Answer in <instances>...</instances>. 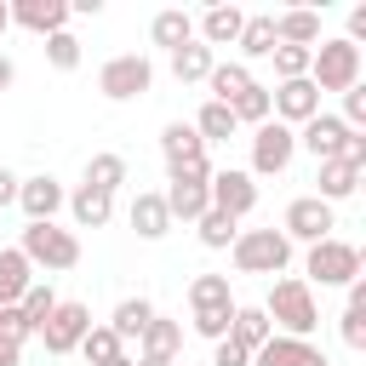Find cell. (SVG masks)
I'll return each instance as SVG.
<instances>
[{
	"label": "cell",
	"mask_w": 366,
	"mask_h": 366,
	"mask_svg": "<svg viewBox=\"0 0 366 366\" xmlns=\"http://www.w3.org/2000/svg\"><path fill=\"white\" fill-rule=\"evenodd\" d=\"M297 154V132L280 126V120H263L252 132V177H280Z\"/></svg>",
	"instance_id": "7"
},
{
	"label": "cell",
	"mask_w": 366,
	"mask_h": 366,
	"mask_svg": "<svg viewBox=\"0 0 366 366\" xmlns=\"http://www.w3.org/2000/svg\"><path fill=\"white\" fill-rule=\"evenodd\" d=\"M337 120H343L349 132L366 126V86H349V92H343V114H337Z\"/></svg>",
	"instance_id": "42"
},
{
	"label": "cell",
	"mask_w": 366,
	"mask_h": 366,
	"mask_svg": "<svg viewBox=\"0 0 366 366\" xmlns=\"http://www.w3.org/2000/svg\"><path fill=\"white\" fill-rule=\"evenodd\" d=\"M234 46H240V57H269V51H274V11H257V17H246Z\"/></svg>",
	"instance_id": "29"
},
{
	"label": "cell",
	"mask_w": 366,
	"mask_h": 366,
	"mask_svg": "<svg viewBox=\"0 0 366 366\" xmlns=\"http://www.w3.org/2000/svg\"><path fill=\"white\" fill-rule=\"evenodd\" d=\"M194 229H200V246H206V252H223V246H234V234H240V223L223 217V212H206Z\"/></svg>",
	"instance_id": "36"
},
{
	"label": "cell",
	"mask_w": 366,
	"mask_h": 366,
	"mask_svg": "<svg viewBox=\"0 0 366 366\" xmlns=\"http://www.w3.org/2000/svg\"><path fill=\"white\" fill-rule=\"evenodd\" d=\"M86 332H92V309H86V303H74V297H69V303L57 297V309H51V315H46V326H40L46 355H74Z\"/></svg>",
	"instance_id": "8"
},
{
	"label": "cell",
	"mask_w": 366,
	"mask_h": 366,
	"mask_svg": "<svg viewBox=\"0 0 366 366\" xmlns=\"http://www.w3.org/2000/svg\"><path fill=\"white\" fill-rule=\"evenodd\" d=\"M17 252H23L34 269H51V274H63V269L80 263V240H74V229H57V223H23Z\"/></svg>",
	"instance_id": "2"
},
{
	"label": "cell",
	"mask_w": 366,
	"mask_h": 366,
	"mask_svg": "<svg viewBox=\"0 0 366 366\" xmlns=\"http://www.w3.org/2000/svg\"><path fill=\"white\" fill-rule=\"evenodd\" d=\"M269 57H274V74H280V80H303L315 51H309V46H274Z\"/></svg>",
	"instance_id": "39"
},
{
	"label": "cell",
	"mask_w": 366,
	"mask_h": 366,
	"mask_svg": "<svg viewBox=\"0 0 366 366\" xmlns=\"http://www.w3.org/2000/svg\"><path fill=\"white\" fill-rule=\"evenodd\" d=\"M212 366H252V355H246L234 337H217V343H212Z\"/></svg>",
	"instance_id": "43"
},
{
	"label": "cell",
	"mask_w": 366,
	"mask_h": 366,
	"mask_svg": "<svg viewBox=\"0 0 366 366\" xmlns=\"http://www.w3.org/2000/svg\"><path fill=\"white\" fill-rule=\"evenodd\" d=\"M80 355H86V366H109L114 355H126V343H120L109 326H92V332L80 337Z\"/></svg>",
	"instance_id": "35"
},
{
	"label": "cell",
	"mask_w": 366,
	"mask_h": 366,
	"mask_svg": "<svg viewBox=\"0 0 366 366\" xmlns=\"http://www.w3.org/2000/svg\"><path fill=\"white\" fill-rule=\"evenodd\" d=\"M63 200H69V189H63L51 172H34V177L17 183V206H23L29 223H51V217L63 212Z\"/></svg>",
	"instance_id": "12"
},
{
	"label": "cell",
	"mask_w": 366,
	"mask_h": 366,
	"mask_svg": "<svg viewBox=\"0 0 366 366\" xmlns=\"http://www.w3.org/2000/svg\"><path fill=\"white\" fill-rule=\"evenodd\" d=\"M109 366H137V360H132V355H114V360H109Z\"/></svg>",
	"instance_id": "49"
},
{
	"label": "cell",
	"mask_w": 366,
	"mask_h": 366,
	"mask_svg": "<svg viewBox=\"0 0 366 366\" xmlns=\"http://www.w3.org/2000/svg\"><path fill=\"white\" fill-rule=\"evenodd\" d=\"M206 194H212V212H223V217H246L252 206H257V183H252V172H212V183H206Z\"/></svg>",
	"instance_id": "10"
},
{
	"label": "cell",
	"mask_w": 366,
	"mask_h": 366,
	"mask_svg": "<svg viewBox=\"0 0 366 366\" xmlns=\"http://www.w3.org/2000/svg\"><path fill=\"white\" fill-rule=\"evenodd\" d=\"M303 274H309V286H349V280H360V246H349V240L326 234V240H315V246H309Z\"/></svg>",
	"instance_id": "5"
},
{
	"label": "cell",
	"mask_w": 366,
	"mask_h": 366,
	"mask_svg": "<svg viewBox=\"0 0 366 366\" xmlns=\"http://www.w3.org/2000/svg\"><path fill=\"white\" fill-rule=\"evenodd\" d=\"M189 309H234L229 274H194L189 280Z\"/></svg>",
	"instance_id": "33"
},
{
	"label": "cell",
	"mask_w": 366,
	"mask_h": 366,
	"mask_svg": "<svg viewBox=\"0 0 366 366\" xmlns=\"http://www.w3.org/2000/svg\"><path fill=\"white\" fill-rule=\"evenodd\" d=\"M0 309H6V303H0Z\"/></svg>",
	"instance_id": "51"
},
{
	"label": "cell",
	"mask_w": 366,
	"mask_h": 366,
	"mask_svg": "<svg viewBox=\"0 0 366 366\" xmlns=\"http://www.w3.org/2000/svg\"><path fill=\"white\" fill-rule=\"evenodd\" d=\"M349 137H355V132H349L337 114H326V109H320L315 120H303V126H297V149H309L315 160H343Z\"/></svg>",
	"instance_id": "11"
},
{
	"label": "cell",
	"mask_w": 366,
	"mask_h": 366,
	"mask_svg": "<svg viewBox=\"0 0 366 366\" xmlns=\"http://www.w3.org/2000/svg\"><path fill=\"white\" fill-rule=\"evenodd\" d=\"M11 80H17V63H11V57H0V92H11Z\"/></svg>",
	"instance_id": "47"
},
{
	"label": "cell",
	"mask_w": 366,
	"mask_h": 366,
	"mask_svg": "<svg viewBox=\"0 0 366 366\" xmlns=\"http://www.w3.org/2000/svg\"><path fill=\"white\" fill-rule=\"evenodd\" d=\"M46 63H51V69H63V74H69V69H80V40H74L69 29L46 34Z\"/></svg>",
	"instance_id": "38"
},
{
	"label": "cell",
	"mask_w": 366,
	"mask_h": 366,
	"mask_svg": "<svg viewBox=\"0 0 366 366\" xmlns=\"http://www.w3.org/2000/svg\"><path fill=\"white\" fill-rule=\"evenodd\" d=\"M240 23H246L240 6H206V17H200V46H234V40H240Z\"/></svg>",
	"instance_id": "22"
},
{
	"label": "cell",
	"mask_w": 366,
	"mask_h": 366,
	"mask_svg": "<svg viewBox=\"0 0 366 366\" xmlns=\"http://www.w3.org/2000/svg\"><path fill=\"white\" fill-rule=\"evenodd\" d=\"M194 132H200V143H223V137H234L240 126H234V114H229V103H200V114H194Z\"/></svg>",
	"instance_id": "32"
},
{
	"label": "cell",
	"mask_w": 366,
	"mask_h": 366,
	"mask_svg": "<svg viewBox=\"0 0 366 366\" xmlns=\"http://www.w3.org/2000/svg\"><path fill=\"white\" fill-rule=\"evenodd\" d=\"M137 366H177V360H137Z\"/></svg>",
	"instance_id": "50"
},
{
	"label": "cell",
	"mask_w": 366,
	"mask_h": 366,
	"mask_svg": "<svg viewBox=\"0 0 366 366\" xmlns=\"http://www.w3.org/2000/svg\"><path fill=\"white\" fill-rule=\"evenodd\" d=\"M149 320H154V303H149V297H120L114 315H109V332H114L120 343H137Z\"/></svg>",
	"instance_id": "25"
},
{
	"label": "cell",
	"mask_w": 366,
	"mask_h": 366,
	"mask_svg": "<svg viewBox=\"0 0 366 366\" xmlns=\"http://www.w3.org/2000/svg\"><path fill=\"white\" fill-rule=\"evenodd\" d=\"M355 189H360V166H349V160H320V194H315V200L337 206V200H349Z\"/></svg>",
	"instance_id": "28"
},
{
	"label": "cell",
	"mask_w": 366,
	"mask_h": 366,
	"mask_svg": "<svg viewBox=\"0 0 366 366\" xmlns=\"http://www.w3.org/2000/svg\"><path fill=\"white\" fill-rule=\"evenodd\" d=\"M17 183H23V177L0 166V206H17Z\"/></svg>",
	"instance_id": "45"
},
{
	"label": "cell",
	"mask_w": 366,
	"mask_h": 366,
	"mask_svg": "<svg viewBox=\"0 0 366 366\" xmlns=\"http://www.w3.org/2000/svg\"><path fill=\"white\" fill-rule=\"evenodd\" d=\"M29 286H34V263L17 246H0V303H17Z\"/></svg>",
	"instance_id": "26"
},
{
	"label": "cell",
	"mask_w": 366,
	"mask_h": 366,
	"mask_svg": "<svg viewBox=\"0 0 366 366\" xmlns=\"http://www.w3.org/2000/svg\"><path fill=\"white\" fill-rule=\"evenodd\" d=\"M23 360V343H11V337H0V366H17Z\"/></svg>",
	"instance_id": "46"
},
{
	"label": "cell",
	"mask_w": 366,
	"mask_h": 366,
	"mask_svg": "<svg viewBox=\"0 0 366 366\" xmlns=\"http://www.w3.org/2000/svg\"><path fill=\"white\" fill-rule=\"evenodd\" d=\"M154 86V63L143 57V51H120V57H109L103 69H97V92L109 97V103H132V97H143Z\"/></svg>",
	"instance_id": "6"
},
{
	"label": "cell",
	"mask_w": 366,
	"mask_h": 366,
	"mask_svg": "<svg viewBox=\"0 0 366 366\" xmlns=\"http://www.w3.org/2000/svg\"><path fill=\"white\" fill-rule=\"evenodd\" d=\"M6 29H11V6L0 0V34H6Z\"/></svg>",
	"instance_id": "48"
},
{
	"label": "cell",
	"mask_w": 366,
	"mask_h": 366,
	"mask_svg": "<svg viewBox=\"0 0 366 366\" xmlns=\"http://www.w3.org/2000/svg\"><path fill=\"white\" fill-rule=\"evenodd\" d=\"M160 200H166L172 223H177V217H183V223H200V217L212 212V194H206V183H166V189H160Z\"/></svg>",
	"instance_id": "16"
},
{
	"label": "cell",
	"mask_w": 366,
	"mask_h": 366,
	"mask_svg": "<svg viewBox=\"0 0 366 366\" xmlns=\"http://www.w3.org/2000/svg\"><path fill=\"white\" fill-rule=\"evenodd\" d=\"M160 154H166V166H189V160H206V143H200L194 126L172 120V126L160 132Z\"/></svg>",
	"instance_id": "23"
},
{
	"label": "cell",
	"mask_w": 366,
	"mask_h": 366,
	"mask_svg": "<svg viewBox=\"0 0 366 366\" xmlns=\"http://www.w3.org/2000/svg\"><path fill=\"white\" fill-rule=\"evenodd\" d=\"M229 114H234V126H263V120L274 114V103H269V86H257V80H252V86H246V92L229 103Z\"/></svg>",
	"instance_id": "31"
},
{
	"label": "cell",
	"mask_w": 366,
	"mask_h": 366,
	"mask_svg": "<svg viewBox=\"0 0 366 366\" xmlns=\"http://www.w3.org/2000/svg\"><path fill=\"white\" fill-rule=\"evenodd\" d=\"M166 183H212V160H189V166H166Z\"/></svg>",
	"instance_id": "44"
},
{
	"label": "cell",
	"mask_w": 366,
	"mask_h": 366,
	"mask_svg": "<svg viewBox=\"0 0 366 366\" xmlns=\"http://www.w3.org/2000/svg\"><path fill=\"white\" fill-rule=\"evenodd\" d=\"M332 229H337V217H332V206L315 200V194H297V200L286 206V217H280V234H286V240H303V246L326 240Z\"/></svg>",
	"instance_id": "9"
},
{
	"label": "cell",
	"mask_w": 366,
	"mask_h": 366,
	"mask_svg": "<svg viewBox=\"0 0 366 366\" xmlns=\"http://www.w3.org/2000/svg\"><path fill=\"white\" fill-rule=\"evenodd\" d=\"M257 309L269 315V326H274L280 337H309V332L320 326V309H315V286H309V280H297V274H280Z\"/></svg>",
	"instance_id": "1"
},
{
	"label": "cell",
	"mask_w": 366,
	"mask_h": 366,
	"mask_svg": "<svg viewBox=\"0 0 366 366\" xmlns=\"http://www.w3.org/2000/svg\"><path fill=\"white\" fill-rule=\"evenodd\" d=\"M252 366H326V355L309 337H269L263 349H252Z\"/></svg>",
	"instance_id": "14"
},
{
	"label": "cell",
	"mask_w": 366,
	"mask_h": 366,
	"mask_svg": "<svg viewBox=\"0 0 366 366\" xmlns=\"http://www.w3.org/2000/svg\"><path fill=\"white\" fill-rule=\"evenodd\" d=\"M212 69H217V51L200 46V40H189V46L172 51V74H177V86H194V80H206Z\"/></svg>",
	"instance_id": "27"
},
{
	"label": "cell",
	"mask_w": 366,
	"mask_h": 366,
	"mask_svg": "<svg viewBox=\"0 0 366 366\" xmlns=\"http://www.w3.org/2000/svg\"><path fill=\"white\" fill-rule=\"evenodd\" d=\"M229 252H234V269L240 274H280L292 263V240L280 229H240Z\"/></svg>",
	"instance_id": "3"
},
{
	"label": "cell",
	"mask_w": 366,
	"mask_h": 366,
	"mask_svg": "<svg viewBox=\"0 0 366 366\" xmlns=\"http://www.w3.org/2000/svg\"><path fill=\"white\" fill-rule=\"evenodd\" d=\"M206 86H212V103H234V97L252 86V69H246V63H217V69L206 74Z\"/></svg>",
	"instance_id": "30"
},
{
	"label": "cell",
	"mask_w": 366,
	"mask_h": 366,
	"mask_svg": "<svg viewBox=\"0 0 366 366\" xmlns=\"http://www.w3.org/2000/svg\"><path fill=\"white\" fill-rule=\"evenodd\" d=\"M229 337L252 355V349H263L269 337H274V326H269V315L257 309V303H234V320H229Z\"/></svg>",
	"instance_id": "19"
},
{
	"label": "cell",
	"mask_w": 366,
	"mask_h": 366,
	"mask_svg": "<svg viewBox=\"0 0 366 366\" xmlns=\"http://www.w3.org/2000/svg\"><path fill=\"white\" fill-rule=\"evenodd\" d=\"M51 309H57V292H51V286H40V280H34V286H29L23 297H17V315H23V320H29L34 332L46 326V315H51Z\"/></svg>",
	"instance_id": "37"
},
{
	"label": "cell",
	"mask_w": 366,
	"mask_h": 366,
	"mask_svg": "<svg viewBox=\"0 0 366 366\" xmlns=\"http://www.w3.org/2000/svg\"><path fill=\"white\" fill-rule=\"evenodd\" d=\"M63 206L74 212V223H80V229H103V223L114 217V194H103V189H92V183H80Z\"/></svg>",
	"instance_id": "18"
},
{
	"label": "cell",
	"mask_w": 366,
	"mask_h": 366,
	"mask_svg": "<svg viewBox=\"0 0 366 366\" xmlns=\"http://www.w3.org/2000/svg\"><path fill=\"white\" fill-rule=\"evenodd\" d=\"M132 229H137L143 240H160V234L172 229V212H166V200H160L154 189H137V200H132Z\"/></svg>",
	"instance_id": "24"
},
{
	"label": "cell",
	"mask_w": 366,
	"mask_h": 366,
	"mask_svg": "<svg viewBox=\"0 0 366 366\" xmlns=\"http://www.w3.org/2000/svg\"><path fill=\"white\" fill-rule=\"evenodd\" d=\"M309 80H315V92H349V86H360V46H349L343 34L320 40L315 57H309Z\"/></svg>",
	"instance_id": "4"
},
{
	"label": "cell",
	"mask_w": 366,
	"mask_h": 366,
	"mask_svg": "<svg viewBox=\"0 0 366 366\" xmlns=\"http://www.w3.org/2000/svg\"><path fill=\"white\" fill-rule=\"evenodd\" d=\"M337 332H343V343H349V349H366V303H349V309H343V320H337Z\"/></svg>",
	"instance_id": "41"
},
{
	"label": "cell",
	"mask_w": 366,
	"mask_h": 366,
	"mask_svg": "<svg viewBox=\"0 0 366 366\" xmlns=\"http://www.w3.org/2000/svg\"><path fill=\"white\" fill-rule=\"evenodd\" d=\"M269 103H274V120H280V126H303V120L320 114V92H315L309 74H303V80H280V86L269 92Z\"/></svg>",
	"instance_id": "13"
},
{
	"label": "cell",
	"mask_w": 366,
	"mask_h": 366,
	"mask_svg": "<svg viewBox=\"0 0 366 366\" xmlns=\"http://www.w3.org/2000/svg\"><path fill=\"white\" fill-rule=\"evenodd\" d=\"M149 40H154V46H166V51H177V46H189V40H194V17H189L183 6H166V11H154Z\"/></svg>",
	"instance_id": "21"
},
{
	"label": "cell",
	"mask_w": 366,
	"mask_h": 366,
	"mask_svg": "<svg viewBox=\"0 0 366 366\" xmlns=\"http://www.w3.org/2000/svg\"><path fill=\"white\" fill-rule=\"evenodd\" d=\"M143 360H172L177 349H183V320H172V315H154L149 326H143Z\"/></svg>",
	"instance_id": "20"
},
{
	"label": "cell",
	"mask_w": 366,
	"mask_h": 366,
	"mask_svg": "<svg viewBox=\"0 0 366 366\" xmlns=\"http://www.w3.org/2000/svg\"><path fill=\"white\" fill-rule=\"evenodd\" d=\"M86 183L103 189V194H114V189L126 183V160H120V154H92V160H86Z\"/></svg>",
	"instance_id": "34"
},
{
	"label": "cell",
	"mask_w": 366,
	"mask_h": 366,
	"mask_svg": "<svg viewBox=\"0 0 366 366\" xmlns=\"http://www.w3.org/2000/svg\"><path fill=\"white\" fill-rule=\"evenodd\" d=\"M11 23L29 34H57L69 29V0H11Z\"/></svg>",
	"instance_id": "15"
},
{
	"label": "cell",
	"mask_w": 366,
	"mask_h": 366,
	"mask_svg": "<svg viewBox=\"0 0 366 366\" xmlns=\"http://www.w3.org/2000/svg\"><path fill=\"white\" fill-rule=\"evenodd\" d=\"M315 40H320V11L297 6V11H280L274 17V46H309L315 51Z\"/></svg>",
	"instance_id": "17"
},
{
	"label": "cell",
	"mask_w": 366,
	"mask_h": 366,
	"mask_svg": "<svg viewBox=\"0 0 366 366\" xmlns=\"http://www.w3.org/2000/svg\"><path fill=\"white\" fill-rule=\"evenodd\" d=\"M229 320H234V309H194V320H189V326H194L200 337H212V343H217V337H229Z\"/></svg>",
	"instance_id": "40"
}]
</instances>
